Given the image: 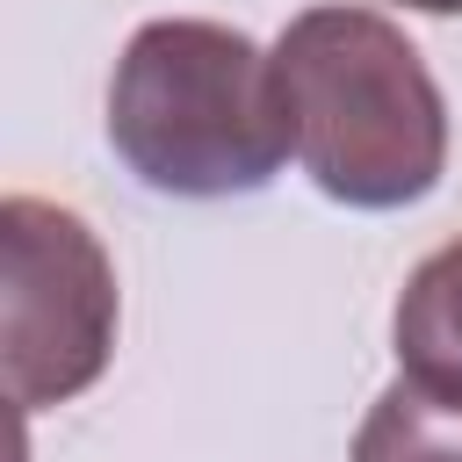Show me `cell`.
Segmentation results:
<instances>
[{"instance_id":"cell-2","label":"cell","mask_w":462,"mask_h":462,"mask_svg":"<svg viewBox=\"0 0 462 462\" xmlns=\"http://www.w3.org/2000/svg\"><path fill=\"white\" fill-rule=\"evenodd\" d=\"M108 144L152 195H260L289 159L274 51L202 14L144 22L108 79Z\"/></svg>"},{"instance_id":"cell-5","label":"cell","mask_w":462,"mask_h":462,"mask_svg":"<svg viewBox=\"0 0 462 462\" xmlns=\"http://www.w3.org/2000/svg\"><path fill=\"white\" fill-rule=\"evenodd\" d=\"M354 462H462V404L397 375L368 404L354 433Z\"/></svg>"},{"instance_id":"cell-3","label":"cell","mask_w":462,"mask_h":462,"mask_svg":"<svg viewBox=\"0 0 462 462\" xmlns=\"http://www.w3.org/2000/svg\"><path fill=\"white\" fill-rule=\"evenodd\" d=\"M116 267L79 209L43 195L0 202V325H7V390L22 411L72 404L101 383L116 354Z\"/></svg>"},{"instance_id":"cell-6","label":"cell","mask_w":462,"mask_h":462,"mask_svg":"<svg viewBox=\"0 0 462 462\" xmlns=\"http://www.w3.org/2000/svg\"><path fill=\"white\" fill-rule=\"evenodd\" d=\"M397 7H419V14H462V0H397Z\"/></svg>"},{"instance_id":"cell-4","label":"cell","mask_w":462,"mask_h":462,"mask_svg":"<svg viewBox=\"0 0 462 462\" xmlns=\"http://www.w3.org/2000/svg\"><path fill=\"white\" fill-rule=\"evenodd\" d=\"M390 339H397L404 383L462 404V238H448L440 253H426L404 274Z\"/></svg>"},{"instance_id":"cell-1","label":"cell","mask_w":462,"mask_h":462,"mask_svg":"<svg viewBox=\"0 0 462 462\" xmlns=\"http://www.w3.org/2000/svg\"><path fill=\"white\" fill-rule=\"evenodd\" d=\"M289 152L346 209H404L448 173V101L375 7H303L274 36Z\"/></svg>"}]
</instances>
